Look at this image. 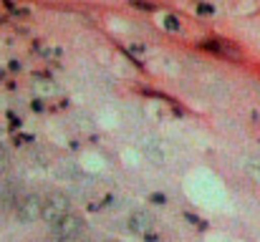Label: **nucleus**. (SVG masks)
Segmentation results:
<instances>
[{"instance_id":"obj_14","label":"nucleus","mask_w":260,"mask_h":242,"mask_svg":"<svg viewBox=\"0 0 260 242\" xmlns=\"http://www.w3.org/2000/svg\"><path fill=\"white\" fill-rule=\"evenodd\" d=\"M104 242H119V240H104Z\"/></svg>"},{"instance_id":"obj_6","label":"nucleus","mask_w":260,"mask_h":242,"mask_svg":"<svg viewBox=\"0 0 260 242\" xmlns=\"http://www.w3.org/2000/svg\"><path fill=\"white\" fill-rule=\"evenodd\" d=\"M205 51H212V53H222V56H240V51L230 43V41H225V38H202V43H200Z\"/></svg>"},{"instance_id":"obj_2","label":"nucleus","mask_w":260,"mask_h":242,"mask_svg":"<svg viewBox=\"0 0 260 242\" xmlns=\"http://www.w3.org/2000/svg\"><path fill=\"white\" fill-rule=\"evenodd\" d=\"M13 215H15V220H18L20 225H33V222L41 220V215H43V194H38V192H33V189L23 192V194L18 197L15 207H13Z\"/></svg>"},{"instance_id":"obj_1","label":"nucleus","mask_w":260,"mask_h":242,"mask_svg":"<svg viewBox=\"0 0 260 242\" xmlns=\"http://www.w3.org/2000/svg\"><path fill=\"white\" fill-rule=\"evenodd\" d=\"M71 212H74V207H71V197L66 192H48L43 197V215H41V220L48 222L51 227L58 225Z\"/></svg>"},{"instance_id":"obj_10","label":"nucleus","mask_w":260,"mask_h":242,"mask_svg":"<svg viewBox=\"0 0 260 242\" xmlns=\"http://www.w3.org/2000/svg\"><path fill=\"white\" fill-rule=\"evenodd\" d=\"M149 199H152L154 204H167V197H165V194H159V192H154V194H149Z\"/></svg>"},{"instance_id":"obj_12","label":"nucleus","mask_w":260,"mask_h":242,"mask_svg":"<svg viewBox=\"0 0 260 242\" xmlns=\"http://www.w3.org/2000/svg\"><path fill=\"white\" fill-rule=\"evenodd\" d=\"M58 242H91L86 235H76V237H69V240H58Z\"/></svg>"},{"instance_id":"obj_7","label":"nucleus","mask_w":260,"mask_h":242,"mask_svg":"<svg viewBox=\"0 0 260 242\" xmlns=\"http://www.w3.org/2000/svg\"><path fill=\"white\" fill-rule=\"evenodd\" d=\"M240 166H243V174H245L253 184L260 187V154H248Z\"/></svg>"},{"instance_id":"obj_9","label":"nucleus","mask_w":260,"mask_h":242,"mask_svg":"<svg viewBox=\"0 0 260 242\" xmlns=\"http://www.w3.org/2000/svg\"><path fill=\"white\" fill-rule=\"evenodd\" d=\"M8 164H10V152L0 144V171H5V169H8Z\"/></svg>"},{"instance_id":"obj_5","label":"nucleus","mask_w":260,"mask_h":242,"mask_svg":"<svg viewBox=\"0 0 260 242\" xmlns=\"http://www.w3.org/2000/svg\"><path fill=\"white\" fill-rule=\"evenodd\" d=\"M20 194H23V189L15 184V179H3L0 182V212L13 210Z\"/></svg>"},{"instance_id":"obj_3","label":"nucleus","mask_w":260,"mask_h":242,"mask_svg":"<svg viewBox=\"0 0 260 242\" xmlns=\"http://www.w3.org/2000/svg\"><path fill=\"white\" fill-rule=\"evenodd\" d=\"M84 217L81 215H76V212H71L69 217H63L58 225H53V235L58 237V240H69V237H76V235H84Z\"/></svg>"},{"instance_id":"obj_4","label":"nucleus","mask_w":260,"mask_h":242,"mask_svg":"<svg viewBox=\"0 0 260 242\" xmlns=\"http://www.w3.org/2000/svg\"><path fill=\"white\" fill-rule=\"evenodd\" d=\"M126 227H129V232L147 237V235L154 230V215L147 212V210H134V212L129 215V220H126Z\"/></svg>"},{"instance_id":"obj_13","label":"nucleus","mask_w":260,"mask_h":242,"mask_svg":"<svg viewBox=\"0 0 260 242\" xmlns=\"http://www.w3.org/2000/svg\"><path fill=\"white\" fill-rule=\"evenodd\" d=\"M3 79H5V71H0V81H3Z\"/></svg>"},{"instance_id":"obj_8","label":"nucleus","mask_w":260,"mask_h":242,"mask_svg":"<svg viewBox=\"0 0 260 242\" xmlns=\"http://www.w3.org/2000/svg\"><path fill=\"white\" fill-rule=\"evenodd\" d=\"M162 25H165L167 30H174V33H177V30L182 28V23H179V18H177V15H165Z\"/></svg>"},{"instance_id":"obj_11","label":"nucleus","mask_w":260,"mask_h":242,"mask_svg":"<svg viewBox=\"0 0 260 242\" xmlns=\"http://www.w3.org/2000/svg\"><path fill=\"white\" fill-rule=\"evenodd\" d=\"M134 8H142V10H154V3H142V0H132Z\"/></svg>"}]
</instances>
